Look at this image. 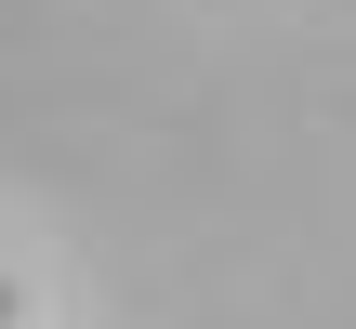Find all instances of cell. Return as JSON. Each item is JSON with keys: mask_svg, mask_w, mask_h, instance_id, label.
<instances>
[{"mask_svg": "<svg viewBox=\"0 0 356 329\" xmlns=\"http://www.w3.org/2000/svg\"><path fill=\"white\" fill-rule=\"evenodd\" d=\"M0 329H13V277H0Z\"/></svg>", "mask_w": 356, "mask_h": 329, "instance_id": "6da1fadb", "label": "cell"}]
</instances>
